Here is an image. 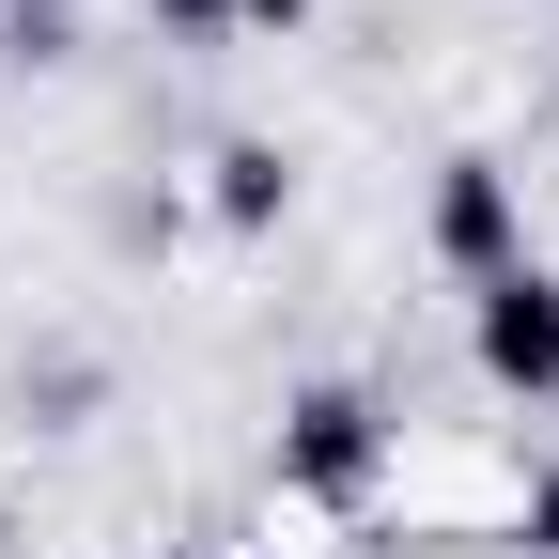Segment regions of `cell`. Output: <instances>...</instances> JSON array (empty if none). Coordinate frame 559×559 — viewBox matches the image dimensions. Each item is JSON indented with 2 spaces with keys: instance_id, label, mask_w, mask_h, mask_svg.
Segmentation results:
<instances>
[{
  "instance_id": "cell-1",
  "label": "cell",
  "mask_w": 559,
  "mask_h": 559,
  "mask_svg": "<svg viewBox=\"0 0 559 559\" xmlns=\"http://www.w3.org/2000/svg\"><path fill=\"white\" fill-rule=\"evenodd\" d=\"M466 358H481V389L559 404V280H544V264H513V280L466 296Z\"/></svg>"
},
{
  "instance_id": "cell-2",
  "label": "cell",
  "mask_w": 559,
  "mask_h": 559,
  "mask_svg": "<svg viewBox=\"0 0 559 559\" xmlns=\"http://www.w3.org/2000/svg\"><path fill=\"white\" fill-rule=\"evenodd\" d=\"M436 264L466 280V296L528 264V202H513V171H498V156H451V171H436Z\"/></svg>"
},
{
  "instance_id": "cell-3",
  "label": "cell",
  "mask_w": 559,
  "mask_h": 559,
  "mask_svg": "<svg viewBox=\"0 0 559 559\" xmlns=\"http://www.w3.org/2000/svg\"><path fill=\"white\" fill-rule=\"evenodd\" d=\"M373 451H389L373 389H296V404H280V481H296V498H358Z\"/></svg>"
},
{
  "instance_id": "cell-4",
  "label": "cell",
  "mask_w": 559,
  "mask_h": 559,
  "mask_svg": "<svg viewBox=\"0 0 559 559\" xmlns=\"http://www.w3.org/2000/svg\"><path fill=\"white\" fill-rule=\"evenodd\" d=\"M202 171H218V187H202V202H218V234H280V202H296V171H280V140H218Z\"/></svg>"
},
{
  "instance_id": "cell-5",
  "label": "cell",
  "mask_w": 559,
  "mask_h": 559,
  "mask_svg": "<svg viewBox=\"0 0 559 559\" xmlns=\"http://www.w3.org/2000/svg\"><path fill=\"white\" fill-rule=\"evenodd\" d=\"M513 544H528V559H559V466L528 481V528H513Z\"/></svg>"
},
{
  "instance_id": "cell-6",
  "label": "cell",
  "mask_w": 559,
  "mask_h": 559,
  "mask_svg": "<svg viewBox=\"0 0 559 559\" xmlns=\"http://www.w3.org/2000/svg\"><path fill=\"white\" fill-rule=\"evenodd\" d=\"M311 16V0H234V32H296Z\"/></svg>"
},
{
  "instance_id": "cell-7",
  "label": "cell",
  "mask_w": 559,
  "mask_h": 559,
  "mask_svg": "<svg viewBox=\"0 0 559 559\" xmlns=\"http://www.w3.org/2000/svg\"><path fill=\"white\" fill-rule=\"evenodd\" d=\"M156 16H171V32H234V0H156Z\"/></svg>"
},
{
  "instance_id": "cell-8",
  "label": "cell",
  "mask_w": 559,
  "mask_h": 559,
  "mask_svg": "<svg viewBox=\"0 0 559 559\" xmlns=\"http://www.w3.org/2000/svg\"><path fill=\"white\" fill-rule=\"evenodd\" d=\"M187 559H202V544H187Z\"/></svg>"
}]
</instances>
